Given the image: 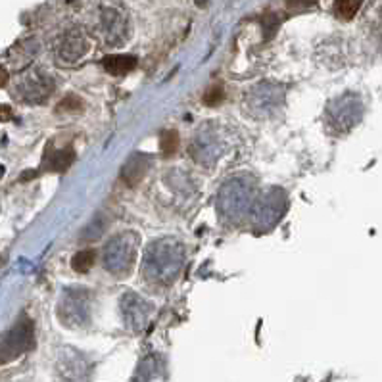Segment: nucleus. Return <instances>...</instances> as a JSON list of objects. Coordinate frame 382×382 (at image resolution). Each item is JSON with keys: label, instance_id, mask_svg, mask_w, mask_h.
I'll use <instances>...</instances> for the list:
<instances>
[{"label": "nucleus", "instance_id": "obj_5", "mask_svg": "<svg viewBox=\"0 0 382 382\" xmlns=\"http://www.w3.org/2000/svg\"><path fill=\"white\" fill-rule=\"evenodd\" d=\"M363 118V104L356 94H344L327 108V119L332 131L346 133L356 127Z\"/></svg>", "mask_w": 382, "mask_h": 382}, {"label": "nucleus", "instance_id": "obj_14", "mask_svg": "<svg viewBox=\"0 0 382 382\" xmlns=\"http://www.w3.org/2000/svg\"><path fill=\"white\" fill-rule=\"evenodd\" d=\"M148 167H150V159L137 154V156H133V158L127 162L125 167H123V179H125L129 185H137L140 179L145 177Z\"/></svg>", "mask_w": 382, "mask_h": 382}, {"label": "nucleus", "instance_id": "obj_4", "mask_svg": "<svg viewBox=\"0 0 382 382\" xmlns=\"http://www.w3.org/2000/svg\"><path fill=\"white\" fill-rule=\"evenodd\" d=\"M288 206V198L281 189H273V191L265 192L264 196L259 198L256 206L252 208V221L257 231H269L275 225L281 221V218L286 211Z\"/></svg>", "mask_w": 382, "mask_h": 382}, {"label": "nucleus", "instance_id": "obj_8", "mask_svg": "<svg viewBox=\"0 0 382 382\" xmlns=\"http://www.w3.org/2000/svg\"><path fill=\"white\" fill-rule=\"evenodd\" d=\"M150 305L139 294L129 292L121 300V313L125 317L127 327L133 330L145 329L146 325H148V319H150Z\"/></svg>", "mask_w": 382, "mask_h": 382}, {"label": "nucleus", "instance_id": "obj_10", "mask_svg": "<svg viewBox=\"0 0 382 382\" xmlns=\"http://www.w3.org/2000/svg\"><path fill=\"white\" fill-rule=\"evenodd\" d=\"M89 50V43L81 31H67L58 45V58L66 64H73Z\"/></svg>", "mask_w": 382, "mask_h": 382}, {"label": "nucleus", "instance_id": "obj_16", "mask_svg": "<svg viewBox=\"0 0 382 382\" xmlns=\"http://www.w3.org/2000/svg\"><path fill=\"white\" fill-rule=\"evenodd\" d=\"M363 0H336L335 2V13L340 20H352L359 8H361Z\"/></svg>", "mask_w": 382, "mask_h": 382}, {"label": "nucleus", "instance_id": "obj_3", "mask_svg": "<svg viewBox=\"0 0 382 382\" xmlns=\"http://www.w3.org/2000/svg\"><path fill=\"white\" fill-rule=\"evenodd\" d=\"M137 246L139 237L135 232H121L106 244L104 250V265L106 269L113 275H125L135 264L137 256Z\"/></svg>", "mask_w": 382, "mask_h": 382}, {"label": "nucleus", "instance_id": "obj_11", "mask_svg": "<svg viewBox=\"0 0 382 382\" xmlns=\"http://www.w3.org/2000/svg\"><path fill=\"white\" fill-rule=\"evenodd\" d=\"M281 100H283V94H281L277 86L273 85H257L248 94V102L254 106V110H257V112L259 110L269 112L273 106L281 104Z\"/></svg>", "mask_w": 382, "mask_h": 382}, {"label": "nucleus", "instance_id": "obj_19", "mask_svg": "<svg viewBox=\"0 0 382 382\" xmlns=\"http://www.w3.org/2000/svg\"><path fill=\"white\" fill-rule=\"evenodd\" d=\"M73 159V154H69V152H58L56 156H54L52 159H50V167L52 169H66L67 165L72 164Z\"/></svg>", "mask_w": 382, "mask_h": 382}, {"label": "nucleus", "instance_id": "obj_12", "mask_svg": "<svg viewBox=\"0 0 382 382\" xmlns=\"http://www.w3.org/2000/svg\"><path fill=\"white\" fill-rule=\"evenodd\" d=\"M164 369H165V365L159 357H156V356L146 357L145 361L140 363L135 381L137 382H165Z\"/></svg>", "mask_w": 382, "mask_h": 382}, {"label": "nucleus", "instance_id": "obj_17", "mask_svg": "<svg viewBox=\"0 0 382 382\" xmlns=\"http://www.w3.org/2000/svg\"><path fill=\"white\" fill-rule=\"evenodd\" d=\"M94 257H96V256H94V252L93 250H83V252H79L77 256H73L72 267L75 271H77V273H86V271L91 269V267H93Z\"/></svg>", "mask_w": 382, "mask_h": 382}, {"label": "nucleus", "instance_id": "obj_1", "mask_svg": "<svg viewBox=\"0 0 382 382\" xmlns=\"http://www.w3.org/2000/svg\"><path fill=\"white\" fill-rule=\"evenodd\" d=\"M185 262L183 244L172 238L156 240L148 246L145 256V279L156 284H172L179 277Z\"/></svg>", "mask_w": 382, "mask_h": 382}, {"label": "nucleus", "instance_id": "obj_15", "mask_svg": "<svg viewBox=\"0 0 382 382\" xmlns=\"http://www.w3.org/2000/svg\"><path fill=\"white\" fill-rule=\"evenodd\" d=\"M26 89V96L29 100H43L47 99L48 94H50V91H52V83H50V79L48 77H45V75H35L33 79H31V83H27V86H23Z\"/></svg>", "mask_w": 382, "mask_h": 382}, {"label": "nucleus", "instance_id": "obj_2", "mask_svg": "<svg viewBox=\"0 0 382 382\" xmlns=\"http://www.w3.org/2000/svg\"><path fill=\"white\" fill-rule=\"evenodd\" d=\"M254 202H256V183L250 177H232L219 191L218 210L221 218L237 223L250 213Z\"/></svg>", "mask_w": 382, "mask_h": 382}, {"label": "nucleus", "instance_id": "obj_18", "mask_svg": "<svg viewBox=\"0 0 382 382\" xmlns=\"http://www.w3.org/2000/svg\"><path fill=\"white\" fill-rule=\"evenodd\" d=\"M179 148V137L177 133L173 131H167L162 135V150H164V154H167V156H172L173 152Z\"/></svg>", "mask_w": 382, "mask_h": 382}, {"label": "nucleus", "instance_id": "obj_13", "mask_svg": "<svg viewBox=\"0 0 382 382\" xmlns=\"http://www.w3.org/2000/svg\"><path fill=\"white\" fill-rule=\"evenodd\" d=\"M104 67L112 75H125L137 67V58L133 54H112L104 60Z\"/></svg>", "mask_w": 382, "mask_h": 382}, {"label": "nucleus", "instance_id": "obj_7", "mask_svg": "<svg viewBox=\"0 0 382 382\" xmlns=\"http://www.w3.org/2000/svg\"><path fill=\"white\" fill-rule=\"evenodd\" d=\"M60 319L67 327H83L91 315V296L79 288L67 290L60 302Z\"/></svg>", "mask_w": 382, "mask_h": 382}, {"label": "nucleus", "instance_id": "obj_22", "mask_svg": "<svg viewBox=\"0 0 382 382\" xmlns=\"http://www.w3.org/2000/svg\"><path fill=\"white\" fill-rule=\"evenodd\" d=\"M206 2H208V0H196L198 6H206Z\"/></svg>", "mask_w": 382, "mask_h": 382}, {"label": "nucleus", "instance_id": "obj_9", "mask_svg": "<svg viewBox=\"0 0 382 382\" xmlns=\"http://www.w3.org/2000/svg\"><path fill=\"white\" fill-rule=\"evenodd\" d=\"M100 29H102V37L108 45H118L125 39L127 21L118 10L106 8L102 12V18H100Z\"/></svg>", "mask_w": 382, "mask_h": 382}, {"label": "nucleus", "instance_id": "obj_6", "mask_svg": "<svg viewBox=\"0 0 382 382\" xmlns=\"http://www.w3.org/2000/svg\"><path fill=\"white\" fill-rule=\"evenodd\" d=\"M35 346V329L29 319H21L6 336L0 340V365L18 359Z\"/></svg>", "mask_w": 382, "mask_h": 382}, {"label": "nucleus", "instance_id": "obj_20", "mask_svg": "<svg viewBox=\"0 0 382 382\" xmlns=\"http://www.w3.org/2000/svg\"><path fill=\"white\" fill-rule=\"evenodd\" d=\"M225 99V93H223V89L221 86H211L210 91L206 93V104H211V106H215L219 104L221 100Z\"/></svg>", "mask_w": 382, "mask_h": 382}, {"label": "nucleus", "instance_id": "obj_21", "mask_svg": "<svg viewBox=\"0 0 382 382\" xmlns=\"http://www.w3.org/2000/svg\"><path fill=\"white\" fill-rule=\"evenodd\" d=\"M317 4V0H286V6L294 8V10H302V8H310Z\"/></svg>", "mask_w": 382, "mask_h": 382}]
</instances>
